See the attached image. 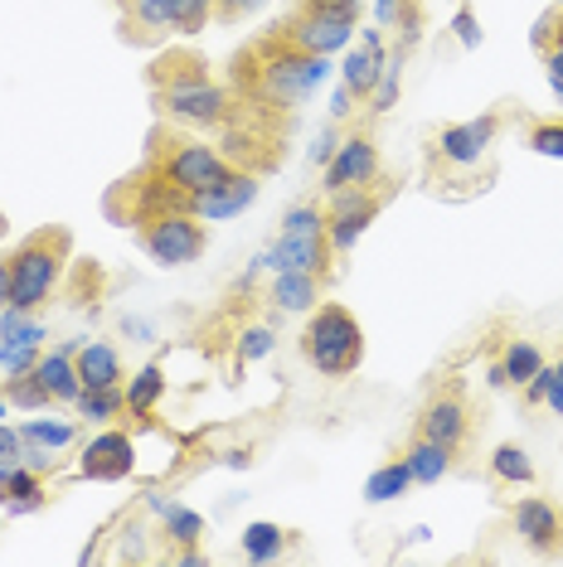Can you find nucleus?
Wrapping results in <instances>:
<instances>
[{
	"mask_svg": "<svg viewBox=\"0 0 563 567\" xmlns=\"http://www.w3.org/2000/svg\"><path fill=\"white\" fill-rule=\"evenodd\" d=\"M326 73H330L326 54H306L282 34H267V40H258L234 59V87L253 107H297L326 83Z\"/></svg>",
	"mask_w": 563,
	"mask_h": 567,
	"instance_id": "1",
	"label": "nucleus"
},
{
	"mask_svg": "<svg viewBox=\"0 0 563 567\" xmlns=\"http://www.w3.org/2000/svg\"><path fill=\"white\" fill-rule=\"evenodd\" d=\"M69 252H73V234L59 228V224L24 234L16 248H10V306H20V311H40L49 296L59 291Z\"/></svg>",
	"mask_w": 563,
	"mask_h": 567,
	"instance_id": "2",
	"label": "nucleus"
},
{
	"mask_svg": "<svg viewBox=\"0 0 563 567\" xmlns=\"http://www.w3.org/2000/svg\"><path fill=\"white\" fill-rule=\"evenodd\" d=\"M301 359L321 373V379H350V373L365 364V330H360V320L345 311L340 301H321L311 316H306Z\"/></svg>",
	"mask_w": 563,
	"mask_h": 567,
	"instance_id": "3",
	"label": "nucleus"
},
{
	"mask_svg": "<svg viewBox=\"0 0 563 567\" xmlns=\"http://www.w3.org/2000/svg\"><path fill=\"white\" fill-rule=\"evenodd\" d=\"M151 171L165 179V189H175L185 204L190 195H204L209 185L234 171V161L224 151L204 146V141H181V136H156V151H151Z\"/></svg>",
	"mask_w": 563,
	"mask_h": 567,
	"instance_id": "4",
	"label": "nucleus"
},
{
	"mask_svg": "<svg viewBox=\"0 0 563 567\" xmlns=\"http://www.w3.org/2000/svg\"><path fill=\"white\" fill-rule=\"evenodd\" d=\"M132 224H136V243L146 248L151 262H161V267H185L209 248L204 218H195L190 209H171V204H165V209L136 214Z\"/></svg>",
	"mask_w": 563,
	"mask_h": 567,
	"instance_id": "5",
	"label": "nucleus"
},
{
	"mask_svg": "<svg viewBox=\"0 0 563 567\" xmlns=\"http://www.w3.org/2000/svg\"><path fill=\"white\" fill-rule=\"evenodd\" d=\"M156 97V112L171 122H190V126H204V132H219V126L234 122L238 112V93H228L219 83H190V87H165V93H151Z\"/></svg>",
	"mask_w": 563,
	"mask_h": 567,
	"instance_id": "6",
	"label": "nucleus"
},
{
	"mask_svg": "<svg viewBox=\"0 0 563 567\" xmlns=\"http://www.w3.org/2000/svg\"><path fill=\"white\" fill-rule=\"evenodd\" d=\"M418 436L438 442L447 451H462L467 436H471V398H467V383L462 379H447L428 393V403L418 408V422H413Z\"/></svg>",
	"mask_w": 563,
	"mask_h": 567,
	"instance_id": "7",
	"label": "nucleus"
},
{
	"mask_svg": "<svg viewBox=\"0 0 563 567\" xmlns=\"http://www.w3.org/2000/svg\"><path fill=\"white\" fill-rule=\"evenodd\" d=\"M383 189H375V185H355V189H340V195H330V204H326V238H330V252H336V262L345 252L360 243V234L375 218L383 214Z\"/></svg>",
	"mask_w": 563,
	"mask_h": 567,
	"instance_id": "8",
	"label": "nucleus"
},
{
	"mask_svg": "<svg viewBox=\"0 0 563 567\" xmlns=\"http://www.w3.org/2000/svg\"><path fill=\"white\" fill-rule=\"evenodd\" d=\"M379 179H383V156H379V141L365 126H355L336 146V156L321 165L326 195H340V189H355V185H379Z\"/></svg>",
	"mask_w": 563,
	"mask_h": 567,
	"instance_id": "9",
	"label": "nucleus"
},
{
	"mask_svg": "<svg viewBox=\"0 0 563 567\" xmlns=\"http://www.w3.org/2000/svg\"><path fill=\"white\" fill-rule=\"evenodd\" d=\"M495 136H501V112H481V117H471V122L442 126L438 141H432V156L442 165H477L491 156Z\"/></svg>",
	"mask_w": 563,
	"mask_h": 567,
	"instance_id": "10",
	"label": "nucleus"
},
{
	"mask_svg": "<svg viewBox=\"0 0 563 567\" xmlns=\"http://www.w3.org/2000/svg\"><path fill=\"white\" fill-rule=\"evenodd\" d=\"M273 34H282L287 44H297L306 49V54H340V49H350L355 40V24L350 20H336V16H321V10H301L297 6V16H291L287 24H277Z\"/></svg>",
	"mask_w": 563,
	"mask_h": 567,
	"instance_id": "11",
	"label": "nucleus"
},
{
	"mask_svg": "<svg viewBox=\"0 0 563 567\" xmlns=\"http://www.w3.org/2000/svg\"><path fill=\"white\" fill-rule=\"evenodd\" d=\"M336 252H330V238L316 234V238H301V234H277V243L258 257V267H267V272H316L326 277L336 272Z\"/></svg>",
	"mask_w": 563,
	"mask_h": 567,
	"instance_id": "12",
	"label": "nucleus"
},
{
	"mask_svg": "<svg viewBox=\"0 0 563 567\" xmlns=\"http://www.w3.org/2000/svg\"><path fill=\"white\" fill-rule=\"evenodd\" d=\"M258 175H248V171H228L219 185H209L204 195H190V204L185 209L195 214V218H204V224H219V218H234V214H243V209H253V199H258Z\"/></svg>",
	"mask_w": 563,
	"mask_h": 567,
	"instance_id": "13",
	"label": "nucleus"
},
{
	"mask_svg": "<svg viewBox=\"0 0 563 567\" xmlns=\"http://www.w3.org/2000/svg\"><path fill=\"white\" fill-rule=\"evenodd\" d=\"M132 466H136V442H132V432H122V427L98 432L93 442H88V451L79 456L83 481H126Z\"/></svg>",
	"mask_w": 563,
	"mask_h": 567,
	"instance_id": "14",
	"label": "nucleus"
},
{
	"mask_svg": "<svg viewBox=\"0 0 563 567\" xmlns=\"http://www.w3.org/2000/svg\"><path fill=\"white\" fill-rule=\"evenodd\" d=\"M515 534L530 553H559L563 548V509L544 495H524L515 505Z\"/></svg>",
	"mask_w": 563,
	"mask_h": 567,
	"instance_id": "15",
	"label": "nucleus"
},
{
	"mask_svg": "<svg viewBox=\"0 0 563 567\" xmlns=\"http://www.w3.org/2000/svg\"><path fill=\"white\" fill-rule=\"evenodd\" d=\"M383 63H389V54H383V34L379 30H360V49H350L345 63H340V83L350 87L360 102H369V93L379 87Z\"/></svg>",
	"mask_w": 563,
	"mask_h": 567,
	"instance_id": "16",
	"label": "nucleus"
},
{
	"mask_svg": "<svg viewBox=\"0 0 563 567\" xmlns=\"http://www.w3.org/2000/svg\"><path fill=\"white\" fill-rule=\"evenodd\" d=\"M44 481L34 466H24V461H0V509L10 514V519H20V514H34L44 509Z\"/></svg>",
	"mask_w": 563,
	"mask_h": 567,
	"instance_id": "17",
	"label": "nucleus"
},
{
	"mask_svg": "<svg viewBox=\"0 0 563 567\" xmlns=\"http://www.w3.org/2000/svg\"><path fill=\"white\" fill-rule=\"evenodd\" d=\"M73 354H79V340H63L59 350H44L40 364H34V373H40V383L49 389L54 403H79V393H83V379H79Z\"/></svg>",
	"mask_w": 563,
	"mask_h": 567,
	"instance_id": "18",
	"label": "nucleus"
},
{
	"mask_svg": "<svg viewBox=\"0 0 563 567\" xmlns=\"http://www.w3.org/2000/svg\"><path fill=\"white\" fill-rule=\"evenodd\" d=\"M544 364H549V354L534 340H510L501 350V359L491 364V383L495 389H524Z\"/></svg>",
	"mask_w": 563,
	"mask_h": 567,
	"instance_id": "19",
	"label": "nucleus"
},
{
	"mask_svg": "<svg viewBox=\"0 0 563 567\" xmlns=\"http://www.w3.org/2000/svg\"><path fill=\"white\" fill-rule=\"evenodd\" d=\"M175 30V6L171 0H126V20H122V40L151 44L161 34Z\"/></svg>",
	"mask_w": 563,
	"mask_h": 567,
	"instance_id": "20",
	"label": "nucleus"
},
{
	"mask_svg": "<svg viewBox=\"0 0 563 567\" xmlns=\"http://www.w3.org/2000/svg\"><path fill=\"white\" fill-rule=\"evenodd\" d=\"M151 93H165V87H190V83H209V63L190 49H165V54L151 63Z\"/></svg>",
	"mask_w": 563,
	"mask_h": 567,
	"instance_id": "21",
	"label": "nucleus"
},
{
	"mask_svg": "<svg viewBox=\"0 0 563 567\" xmlns=\"http://www.w3.org/2000/svg\"><path fill=\"white\" fill-rule=\"evenodd\" d=\"M326 291V277L316 272H273V287H267V301L277 311H316Z\"/></svg>",
	"mask_w": 563,
	"mask_h": 567,
	"instance_id": "22",
	"label": "nucleus"
},
{
	"mask_svg": "<svg viewBox=\"0 0 563 567\" xmlns=\"http://www.w3.org/2000/svg\"><path fill=\"white\" fill-rule=\"evenodd\" d=\"M73 364H79V379L83 389H112V383H122V354L112 350V344H79V354H73Z\"/></svg>",
	"mask_w": 563,
	"mask_h": 567,
	"instance_id": "23",
	"label": "nucleus"
},
{
	"mask_svg": "<svg viewBox=\"0 0 563 567\" xmlns=\"http://www.w3.org/2000/svg\"><path fill=\"white\" fill-rule=\"evenodd\" d=\"M452 456H457V451L428 442V436H418V432H413V442H408V451H403L413 485H438V481H447V471H452Z\"/></svg>",
	"mask_w": 563,
	"mask_h": 567,
	"instance_id": "24",
	"label": "nucleus"
},
{
	"mask_svg": "<svg viewBox=\"0 0 563 567\" xmlns=\"http://www.w3.org/2000/svg\"><path fill=\"white\" fill-rule=\"evenodd\" d=\"M151 509L161 514V528H165V538L171 544H199L204 538V519L195 509H185V505H175V499H161V495H151Z\"/></svg>",
	"mask_w": 563,
	"mask_h": 567,
	"instance_id": "25",
	"label": "nucleus"
},
{
	"mask_svg": "<svg viewBox=\"0 0 563 567\" xmlns=\"http://www.w3.org/2000/svg\"><path fill=\"white\" fill-rule=\"evenodd\" d=\"M73 408H79L83 422H98V427H108V422H117L122 412H126V389H122V383H112V389H83Z\"/></svg>",
	"mask_w": 563,
	"mask_h": 567,
	"instance_id": "26",
	"label": "nucleus"
},
{
	"mask_svg": "<svg viewBox=\"0 0 563 567\" xmlns=\"http://www.w3.org/2000/svg\"><path fill=\"white\" fill-rule=\"evenodd\" d=\"M161 398H165V369L161 364H146L132 383H126V412H132V417H151Z\"/></svg>",
	"mask_w": 563,
	"mask_h": 567,
	"instance_id": "27",
	"label": "nucleus"
},
{
	"mask_svg": "<svg viewBox=\"0 0 563 567\" xmlns=\"http://www.w3.org/2000/svg\"><path fill=\"white\" fill-rule=\"evenodd\" d=\"M408 485H413V475H408V461L393 456V461H383V466L365 481V499H369V505H389V499H399Z\"/></svg>",
	"mask_w": 563,
	"mask_h": 567,
	"instance_id": "28",
	"label": "nucleus"
},
{
	"mask_svg": "<svg viewBox=\"0 0 563 567\" xmlns=\"http://www.w3.org/2000/svg\"><path fill=\"white\" fill-rule=\"evenodd\" d=\"M491 475L501 485H534V461L530 451L515 446V442H501L491 451Z\"/></svg>",
	"mask_w": 563,
	"mask_h": 567,
	"instance_id": "29",
	"label": "nucleus"
},
{
	"mask_svg": "<svg viewBox=\"0 0 563 567\" xmlns=\"http://www.w3.org/2000/svg\"><path fill=\"white\" fill-rule=\"evenodd\" d=\"M0 393L10 398V408H20V412H44L54 398H49V389L40 383V373H6V383H0Z\"/></svg>",
	"mask_w": 563,
	"mask_h": 567,
	"instance_id": "30",
	"label": "nucleus"
},
{
	"mask_svg": "<svg viewBox=\"0 0 563 567\" xmlns=\"http://www.w3.org/2000/svg\"><path fill=\"white\" fill-rule=\"evenodd\" d=\"M282 544H287V534H282V524H267V519H258V524H248V528H243V558H248V563H273L277 553H282Z\"/></svg>",
	"mask_w": 563,
	"mask_h": 567,
	"instance_id": "31",
	"label": "nucleus"
},
{
	"mask_svg": "<svg viewBox=\"0 0 563 567\" xmlns=\"http://www.w3.org/2000/svg\"><path fill=\"white\" fill-rule=\"evenodd\" d=\"M534 49L544 54V69L549 79H563V10H549L534 30Z\"/></svg>",
	"mask_w": 563,
	"mask_h": 567,
	"instance_id": "32",
	"label": "nucleus"
},
{
	"mask_svg": "<svg viewBox=\"0 0 563 567\" xmlns=\"http://www.w3.org/2000/svg\"><path fill=\"white\" fill-rule=\"evenodd\" d=\"M20 436H24V446L63 451V446L79 442V427H73V422H44V417H30V422L20 427Z\"/></svg>",
	"mask_w": 563,
	"mask_h": 567,
	"instance_id": "33",
	"label": "nucleus"
},
{
	"mask_svg": "<svg viewBox=\"0 0 563 567\" xmlns=\"http://www.w3.org/2000/svg\"><path fill=\"white\" fill-rule=\"evenodd\" d=\"M399 93H403V59L389 54V63H383V73H379V87L369 93V112H375V117H383V112L399 102Z\"/></svg>",
	"mask_w": 563,
	"mask_h": 567,
	"instance_id": "34",
	"label": "nucleus"
},
{
	"mask_svg": "<svg viewBox=\"0 0 563 567\" xmlns=\"http://www.w3.org/2000/svg\"><path fill=\"white\" fill-rule=\"evenodd\" d=\"M282 234H301V238L326 234V209L321 204H291V209L282 214Z\"/></svg>",
	"mask_w": 563,
	"mask_h": 567,
	"instance_id": "35",
	"label": "nucleus"
},
{
	"mask_svg": "<svg viewBox=\"0 0 563 567\" xmlns=\"http://www.w3.org/2000/svg\"><path fill=\"white\" fill-rule=\"evenodd\" d=\"M530 151L534 156H554L563 161V117H544V122H530Z\"/></svg>",
	"mask_w": 563,
	"mask_h": 567,
	"instance_id": "36",
	"label": "nucleus"
},
{
	"mask_svg": "<svg viewBox=\"0 0 563 567\" xmlns=\"http://www.w3.org/2000/svg\"><path fill=\"white\" fill-rule=\"evenodd\" d=\"M175 6V34H199L214 20V0H171Z\"/></svg>",
	"mask_w": 563,
	"mask_h": 567,
	"instance_id": "37",
	"label": "nucleus"
},
{
	"mask_svg": "<svg viewBox=\"0 0 563 567\" xmlns=\"http://www.w3.org/2000/svg\"><path fill=\"white\" fill-rule=\"evenodd\" d=\"M273 330L267 326H253V330H243L238 334V364H253V359H267L273 354Z\"/></svg>",
	"mask_w": 563,
	"mask_h": 567,
	"instance_id": "38",
	"label": "nucleus"
},
{
	"mask_svg": "<svg viewBox=\"0 0 563 567\" xmlns=\"http://www.w3.org/2000/svg\"><path fill=\"white\" fill-rule=\"evenodd\" d=\"M40 354H44V344H6V350H0V369L6 373H30L34 364H40Z\"/></svg>",
	"mask_w": 563,
	"mask_h": 567,
	"instance_id": "39",
	"label": "nucleus"
},
{
	"mask_svg": "<svg viewBox=\"0 0 563 567\" xmlns=\"http://www.w3.org/2000/svg\"><path fill=\"white\" fill-rule=\"evenodd\" d=\"M267 0H214V20L219 24H238V20H248L253 10H263Z\"/></svg>",
	"mask_w": 563,
	"mask_h": 567,
	"instance_id": "40",
	"label": "nucleus"
},
{
	"mask_svg": "<svg viewBox=\"0 0 563 567\" xmlns=\"http://www.w3.org/2000/svg\"><path fill=\"white\" fill-rule=\"evenodd\" d=\"M301 10H321V16L360 24V0H301Z\"/></svg>",
	"mask_w": 563,
	"mask_h": 567,
	"instance_id": "41",
	"label": "nucleus"
},
{
	"mask_svg": "<svg viewBox=\"0 0 563 567\" xmlns=\"http://www.w3.org/2000/svg\"><path fill=\"white\" fill-rule=\"evenodd\" d=\"M549 389H554V364H544L540 373H534L530 383L520 389V398H524V408H540L544 398H549Z\"/></svg>",
	"mask_w": 563,
	"mask_h": 567,
	"instance_id": "42",
	"label": "nucleus"
},
{
	"mask_svg": "<svg viewBox=\"0 0 563 567\" xmlns=\"http://www.w3.org/2000/svg\"><path fill=\"white\" fill-rule=\"evenodd\" d=\"M0 461H24V436L10 422H0Z\"/></svg>",
	"mask_w": 563,
	"mask_h": 567,
	"instance_id": "43",
	"label": "nucleus"
},
{
	"mask_svg": "<svg viewBox=\"0 0 563 567\" xmlns=\"http://www.w3.org/2000/svg\"><path fill=\"white\" fill-rule=\"evenodd\" d=\"M452 30H457V40H462L467 49H477V44H481V24H477V16H471V10H457Z\"/></svg>",
	"mask_w": 563,
	"mask_h": 567,
	"instance_id": "44",
	"label": "nucleus"
},
{
	"mask_svg": "<svg viewBox=\"0 0 563 567\" xmlns=\"http://www.w3.org/2000/svg\"><path fill=\"white\" fill-rule=\"evenodd\" d=\"M399 6H403V0H375V20H379V30H393V24H399Z\"/></svg>",
	"mask_w": 563,
	"mask_h": 567,
	"instance_id": "45",
	"label": "nucleus"
},
{
	"mask_svg": "<svg viewBox=\"0 0 563 567\" xmlns=\"http://www.w3.org/2000/svg\"><path fill=\"white\" fill-rule=\"evenodd\" d=\"M330 156H336V132H330V126H326V132L316 136V146H311V161H316V165H326Z\"/></svg>",
	"mask_w": 563,
	"mask_h": 567,
	"instance_id": "46",
	"label": "nucleus"
},
{
	"mask_svg": "<svg viewBox=\"0 0 563 567\" xmlns=\"http://www.w3.org/2000/svg\"><path fill=\"white\" fill-rule=\"evenodd\" d=\"M350 112H355V93H350V87H345V83H340V93H336V97H330V117H336V122H340V117H350Z\"/></svg>",
	"mask_w": 563,
	"mask_h": 567,
	"instance_id": "47",
	"label": "nucleus"
},
{
	"mask_svg": "<svg viewBox=\"0 0 563 567\" xmlns=\"http://www.w3.org/2000/svg\"><path fill=\"white\" fill-rule=\"evenodd\" d=\"M6 306H10V252L0 257V316H6Z\"/></svg>",
	"mask_w": 563,
	"mask_h": 567,
	"instance_id": "48",
	"label": "nucleus"
},
{
	"mask_svg": "<svg viewBox=\"0 0 563 567\" xmlns=\"http://www.w3.org/2000/svg\"><path fill=\"white\" fill-rule=\"evenodd\" d=\"M0 417H10V398L6 393H0Z\"/></svg>",
	"mask_w": 563,
	"mask_h": 567,
	"instance_id": "49",
	"label": "nucleus"
},
{
	"mask_svg": "<svg viewBox=\"0 0 563 567\" xmlns=\"http://www.w3.org/2000/svg\"><path fill=\"white\" fill-rule=\"evenodd\" d=\"M6 228H10V224H6V214H0V238H6Z\"/></svg>",
	"mask_w": 563,
	"mask_h": 567,
	"instance_id": "50",
	"label": "nucleus"
},
{
	"mask_svg": "<svg viewBox=\"0 0 563 567\" xmlns=\"http://www.w3.org/2000/svg\"><path fill=\"white\" fill-rule=\"evenodd\" d=\"M554 369H559V379H563V359H559V364H554Z\"/></svg>",
	"mask_w": 563,
	"mask_h": 567,
	"instance_id": "51",
	"label": "nucleus"
}]
</instances>
